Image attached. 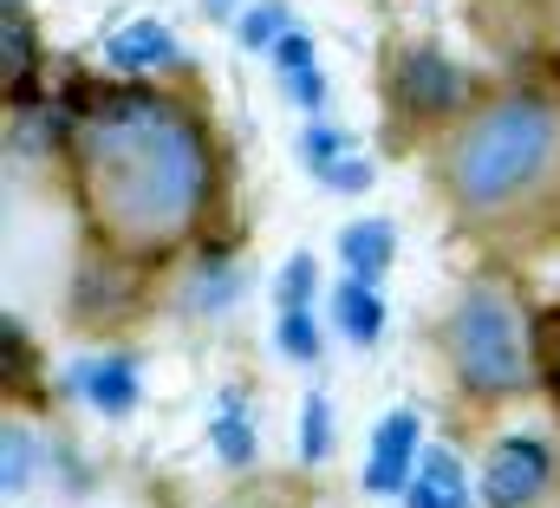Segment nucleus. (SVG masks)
<instances>
[{"mask_svg": "<svg viewBox=\"0 0 560 508\" xmlns=\"http://www.w3.org/2000/svg\"><path fill=\"white\" fill-rule=\"evenodd\" d=\"M72 176L112 249L163 254L196 229L215 189V157L183 105L156 92H98L72 130Z\"/></svg>", "mask_w": 560, "mask_h": 508, "instance_id": "f257e3e1", "label": "nucleus"}, {"mask_svg": "<svg viewBox=\"0 0 560 508\" xmlns=\"http://www.w3.org/2000/svg\"><path fill=\"white\" fill-rule=\"evenodd\" d=\"M560 150V112L548 99H502L476 112L450 143V189L463 209H502L515 203Z\"/></svg>", "mask_w": 560, "mask_h": 508, "instance_id": "f03ea898", "label": "nucleus"}, {"mask_svg": "<svg viewBox=\"0 0 560 508\" xmlns=\"http://www.w3.org/2000/svg\"><path fill=\"white\" fill-rule=\"evenodd\" d=\"M450 359L469 391L482 397H509L528 384V339H522V313L495 293V287H476L456 320H450Z\"/></svg>", "mask_w": 560, "mask_h": 508, "instance_id": "7ed1b4c3", "label": "nucleus"}, {"mask_svg": "<svg viewBox=\"0 0 560 508\" xmlns=\"http://www.w3.org/2000/svg\"><path fill=\"white\" fill-rule=\"evenodd\" d=\"M548 476H555L548 443H535V437H502V443L489 450L482 496H489V508H528L548 489Z\"/></svg>", "mask_w": 560, "mask_h": 508, "instance_id": "20e7f679", "label": "nucleus"}, {"mask_svg": "<svg viewBox=\"0 0 560 508\" xmlns=\"http://www.w3.org/2000/svg\"><path fill=\"white\" fill-rule=\"evenodd\" d=\"M392 92H398V105H405L411 118H443V112L463 99V72H456L443 53L411 46V53L392 66Z\"/></svg>", "mask_w": 560, "mask_h": 508, "instance_id": "39448f33", "label": "nucleus"}, {"mask_svg": "<svg viewBox=\"0 0 560 508\" xmlns=\"http://www.w3.org/2000/svg\"><path fill=\"white\" fill-rule=\"evenodd\" d=\"M411 476H418V411H392V417L372 430L365 489H372V496H392V489H411Z\"/></svg>", "mask_w": 560, "mask_h": 508, "instance_id": "423d86ee", "label": "nucleus"}, {"mask_svg": "<svg viewBox=\"0 0 560 508\" xmlns=\"http://www.w3.org/2000/svg\"><path fill=\"white\" fill-rule=\"evenodd\" d=\"M268 53H275V72H280V85H287V99H293L300 112H319V105H326V79H319L313 39H306L300 26H287Z\"/></svg>", "mask_w": 560, "mask_h": 508, "instance_id": "0eeeda50", "label": "nucleus"}, {"mask_svg": "<svg viewBox=\"0 0 560 508\" xmlns=\"http://www.w3.org/2000/svg\"><path fill=\"white\" fill-rule=\"evenodd\" d=\"M72 391H85L105 417H125L138 404V372H131V359H85V366H72Z\"/></svg>", "mask_w": 560, "mask_h": 508, "instance_id": "6e6552de", "label": "nucleus"}, {"mask_svg": "<svg viewBox=\"0 0 560 508\" xmlns=\"http://www.w3.org/2000/svg\"><path fill=\"white\" fill-rule=\"evenodd\" d=\"M405 508H469V476L450 450H430L405 489Z\"/></svg>", "mask_w": 560, "mask_h": 508, "instance_id": "1a4fd4ad", "label": "nucleus"}, {"mask_svg": "<svg viewBox=\"0 0 560 508\" xmlns=\"http://www.w3.org/2000/svg\"><path fill=\"white\" fill-rule=\"evenodd\" d=\"M392 254H398L392 222H352V229H339V261L352 267V280H385Z\"/></svg>", "mask_w": 560, "mask_h": 508, "instance_id": "9d476101", "label": "nucleus"}, {"mask_svg": "<svg viewBox=\"0 0 560 508\" xmlns=\"http://www.w3.org/2000/svg\"><path fill=\"white\" fill-rule=\"evenodd\" d=\"M306 163H313V176H319V183H332V189H365V183H372V170L346 150V137H339V130H326V125L306 130Z\"/></svg>", "mask_w": 560, "mask_h": 508, "instance_id": "9b49d317", "label": "nucleus"}, {"mask_svg": "<svg viewBox=\"0 0 560 508\" xmlns=\"http://www.w3.org/2000/svg\"><path fill=\"white\" fill-rule=\"evenodd\" d=\"M176 59V39H170V26H156V20H138V26H125L118 39H112V66L118 72H150V66H170Z\"/></svg>", "mask_w": 560, "mask_h": 508, "instance_id": "f8f14e48", "label": "nucleus"}, {"mask_svg": "<svg viewBox=\"0 0 560 508\" xmlns=\"http://www.w3.org/2000/svg\"><path fill=\"white\" fill-rule=\"evenodd\" d=\"M0 79H7V99H20V85L33 79V26H26V7L7 0L0 7Z\"/></svg>", "mask_w": 560, "mask_h": 508, "instance_id": "ddd939ff", "label": "nucleus"}, {"mask_svg": "<svg viewBox=\"0 0 560 508\" xmlns=\"http://www.w3.org/2000/svg\"><path fill=\"white\" fill-rule=\"evenodd\" d=\"M332 313H339V333H346V339H359V346H372V339L385 333V307H378L372 280H339Z\"/></svg>", "mask_w": 560, "mask_h": 508, "instance_id": "4468645a", "label": "nucleus"}, {"mask_svg": "<svg viewBox=\"0 0 560 508\" xmlns=\"http://www.w3.org/2000/svg\"><path fill=\"white\" fill-rule=\"evenodd\" d=\"M275 339H280L287 359H319V326H313V307L306 300H280Z\"/></svg>", "mask_w": 560, "mask_h": 508, "instance_id": "2eb2a0df", "label": "nucleus"}, {"mask_svg": "<svg viewBox=\"0 0 560 508\" xmlns=\"http://www.w3.org/2000/svg\"><path fill=\"white\" fill-rule=\"evenodd\" d=\"M209 437H215V457H222V463H255V430H248V411H242L235 397L215 411V430H209Z\"/></svg>", "mask_w": 560, "mask_h": 508, "instance_id": "dca6fc26", "label": "nucleus"}, {"mask_svg": "<svg viewBox=\"0 0 560 508\" xmlns=\"http://www.w3.org/2000/svg\"><path fill=\"white\" fill-rule=\"evenodd\" d=\"M26 483H33V443H26L20 424H7V430H0V489L13 496V489H26Z\"/></svg>", "mask_w": 560, "mask_h": 508, "instance_id": "f3484780", "label": "nucleus"}, {"mask_svg": "<svg viewBox=\"0 0 560 508\" xmlns=\"http://www.w3.org/2000/svg\"><path fill=\"white\" fill-rule=\"evenodd\" d=\"M300 457H306V463L326 457V397H319V391L300 404Z\"/></svg>", "mask_w": 560, "mask_h": 508, "instance_id": "a211bd4d", "label": "nucleus"}, {"mask_svg": "<svg viewBox=\"0 0 560 508\" xmlns=\"http://www.w3.org/2000/svg\"><path fill=\"white\" fill-rule=\"evenodd\" d=\"M287 26H293V20H287V7H280V0H261V7L242 20V39H248V46H275Z\"/></svg>", "mask_w": 560, "mask_h": 508, "instance_id": "6ab92c4d", "label": "nucleus"}, {"mask_svg": "<svg viewBox=\"0 0 560 508\" xmlns=\"http://www.w3.org/2000/svg\"><path fill=\"white\" fill-rule=\"evenodd\" d=\"M280 300H313V254H293L280 274Z\"/></svg>", "mask_w": 560, "mask_h": 508, "instance_id": "aec40b11", "label": "nucleus"}, {"mask_svg": "<svg viewBox=\"0 0 560 508\" xmlns=\"http://www.w3.org/2000/svg\"><path fill=\"white\" fill-rule=\"evenodd\" d=\"M541 339H548V379H555V391H560V313L548 320V333H541Z\"/></svg>", "mask_w": 560, "mask_h": 508, "instance_id": "412c9836", "label": "nucleus"}, {"mask_svg": "<svg viewBox=\"0 0 560 508\" xmlns=\"http://www.w3.org/2000/svg\"><path fill=\"white\" fill-rule=\"evenodd\" d=\"M209 13H215V20H229V13H235V0H209Z\"/></svg>", "mask_w": 560, "mask_h": 508, "instance_id": "4be33fe9", "label": "nucleus"}]
</instances>
